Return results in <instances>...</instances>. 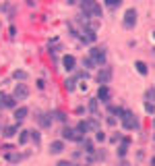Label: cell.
I'll return each mask as SVG.
<instances>
[{"mask_svg": "<svg viewBox=\"0 0 155 166\" xmlns=\"http://www.w3.org/2000/svg\"><path fill=\"white\" fill-rule=\"evenodd\" d=\"M79 4L85 19H101V6L97 4V0H81Z\"/></svg>", "mask_w": 155, "mask_h": 166, "instance_id": "1", "label": "cell"}, {"mask_svg": "<svg viewBox=\"0 0 155 166\" xmlns=\"http://www.w3.org/2000/svg\"><path fill=\"white\" fill-rule=\"evenodd\" d=\"M95 31H97V21H93V23H87L83 29L79 31L81 42H83V44H93V42L97 40V33H95Z\"/></svg>", "mask_w": 155, "mask_h": 166, "instance_id": "2", "label": "cell"}, {"mask_svg": "<svg viewBox=\"0 0 155 166\" xmlns=\"http://www.w3.org/2000/svg\"><path fill=\"white\" fill-rule=\"evenodd\" d=\"M122 127L126 131H132V129H139V120H137V116L132 114L130 110H124V114H122Z\"/></svg>", "mask_w": 155, "mask_h": 166, "instance_id": "3", "label": "cell"}, {"mask_svg": "<svg viewBox=\"0 0 155 166\" xmlns=\"http://www.w3.org/2000/svg\"><path fill=\"white\" fill-rule=\"evenodd\" d=\"M62 139H71V141H83L85 135H81L77 127H64L62 129Z\"/></svg>", "mask_w": 155, "mask_h": 166, "instance_id": "4", "label": "cell"}, {"mask_svg": "<svg viewBox=\"0 0 155 166\" xmlns=\"http://www.w3.org/2000/svg\"><path fill=\"white\" fill-rule=\"evenodd\" d=\"M89 56L97 62V67H106V48H91Z\"/></svg>", "mask_w": 155, "mask_h": 166, "instance_id": "5", "label": "cell"}, {"mask_svg": "<svg viewBox=\"0 0 155 166\" xmlns=\"http://www.w3.org/2000/svg\"><path fill=\"white\" fill-rule=\"evenodd\" d=\"M112 75H114V71H112V67H101L99 69V73H97V83L99 85H107V83L112 81Z\"/></svg>", "mask_w": 155, "mask_h": 166, "instance_id": "6", "label": "cell"}, {"mask_svg": "<svg viewBox=\"0 0 155 166\" xmlns=\"http://www.w3.org/2000/svg\"><path fill=\"white\" fill-rule=\"evenodd\" d=\"M27 95H29V87H27L25 83H17V87H15V92H12V98L19 102V100H27Z\"/></svg>", "mask_w": 155, "mask_h": 166, "instance_id": "7", "label": "cell"}, {"mask_svg": "<svg viewBox=\"0 0 155 166\" xmlns=\"http://www.w3.org/2000/svg\"><path fill=\"white\" fill-rule=\"evenodd\" d=\"M122 23H124L126 29H132L134 23H137V11H134V9H128V11L124 12V21H122Z\"/></svg>", "mask_w": 155, "mask_h": 166, "instance_id": "8", "label": "cell"}, {"mask_svg": "<svg viewBox=\"0 0 155 166\" xmlns=\"http://www.w3.org/2000/svg\"><path fill=\"white\" fill-rule=\"evenodd\" d=\"M0 108H17V100L0 92Z\"/></svg>", "mask_w": 155, "mask_h": 166, "instance_id": "9", "label": "cell"}, {"mask_svg": "<svg viewBox=\"0 0 155 166\" xmlns=\"http://www.w3.org/2000/svg\"><path fill=\"white\" fill-rule=\"evenodd\" d=\"M97 100H99L101 104H110V87H107V85H99V89H97Z\"/></svg>", "mask_w": 155, "mask_h": 166, "instance_id": "10", "label": "cell"}, {"mask_svg": "<svg viewBox=\"0 0 155 166\" xmlns=\"http://www.w3.org/2000/svg\"><path fill=\"white\" fill-rule=\"evenodd\" d=\"M35 119H37V125H39V127H44V129L52 125V114H46V112H37Z\"/></svg>", "mask_w": 155, "mask_h": 166, "instance_id": "11", "label": "cell"}, {"mask_svg": "<svg viewBox=\"0 0 155 166\" xmlns=\"http://www.w3.org/2000/svg\"><path fill=\"white\" fill-rule=\"evenodd\" d=\"M77 131H79L81 135H85V133H89V131H93L91 119H89V120H79V123H77Z\"/></svg>", "mask_w": 155, "mask_h": 166, "instance_id": "12", "label": "cell"}, {"mask_svg": "<svg viewBox=\"0 0 155 166\" xmlns=\"http://www.w3.org/2000/svg\"><path fill=\"white\" fill-rule=\"evenodd\" d=\"M74 64H77V60H74V56H71V54H66V56L62 58V69H66L68 73L74 71Z\"/></svg>", "mask_w": 155, "mask_h": 166, "instance_id": "13", "label": "cell"}, {"mask_svg": "<svg viewBox=\"0 0 155 166\" xmlns=\"http://www.w3.org/2000/svg\"><path fill=\"white\" fill-rule=\"evenodd\" d=\"M64 152V141L62 139H56V141L50 143V154H62Z\"/></svg>", "mask_w": 155, "mask_h": 166, "instance_id": "14", "label": "cell"}, {"mask_svg": "<svg viewBox=\"0 0 155 166\" xmlns=\"http://www.w3.org/2000/svg\"><path fill=\"white\" fill-rule=\"evenodd\" d=\"M128 145H130V139L128 137H124L118 145V158H124V156L128 154Z\"/></svg>", "mask_w": 155, "mask_h": 166, "instance_id": "15", "label": "cell"}, {"mask_svg": "<svg viewBox=\"0 0 155 166\" xmlns=\"http://www.w3.org/2000/svg\"><path fill=\"white\" fill-rule=\"evenodd\" d=\"M27 114H29V108H27V106H19L17 110H15V120L21 123V120L27 119Z\"/></svg>", "mask_w": 155, "mask_h": 166, "instance_id": "16", "label": "cell"}, {"mask_svg": "<svg viewBox=\"0 0 155 166\" xmlns=\"http://www.w3.org/2000/svg\"><path fill=\"white\" fill-rule=\"evenodd\" d=\"M81 145H83V152H87L89 156L95 152V145H93V141H91V139H87V137H85L83 141H81Z\"/></svg>", "mask_w": 155, "mask_h": 166, "instance_id": "17", "label": "cell"}, {"mask_svg": "<svg viewBox=\"0 0 155 166\" xmlns=\"http://www.w3.org/2000/svg\"><path fill=\"white\" fill-rule=\"evenodd\" d=\"M64 89H66V92H74V89H77V77H66Z\"/></svg>", "mask_w": 155, "mask_h": 166, "instance_id": "18", "label": "cell"}, {"mask_svg": "<svg viewBox=\"0 0 155 166\" xmlns=\"http://www.w3.org/2000/svg\"><path fill=\"white\" fill-rule=\"evenodd\" d=\"M29 139H31V131H27V129L19 131V143H21V145H25Z\"/></svg>", "mask_w": 155, "mask_h": 166, "instance_id": "19", "label": "cell"}, {"mask_svg": "<svg viewBox=\"0 0 155 166\" xmlns=\"http://www.w3.org/2000/svg\"><path fill=\"white\" fill-rule=\"evenodd\" d=\"M134 69H137L139 75H147V73H149V69H147V64H145L143 60H137V62H134Z\"/></svg>", "mask_w": 155, "mask_h": 166, "instance_id": "20", "label": "cell"}, {"mask_svg": "<svg viewBox=\"0 0 155 166\" xmlns=\"http://www.w3.org/2000/svg\"><path fill=\"white\" fill-rule=\"evenodd\" d=\"M17 131H19V123L12 125V127H4V129H2V135H4V137H12Z\"/></svg>", "mask_w": 155, "mask_h": 166, "instance_id": "21", "label": "cell"}, {"mask_svg": "<svg viewBox=\"0 0 155 166\" xmlns=\"http://www.w3.org/2000/svg\"><path fill=\"white\" fill-rule=\"evenodd\" d=\"M83 67H85V69H95L97 62L91 58V56H85V58H83Z\"/></svg>", "mask_w": 155, "mask_h": 166, "instance_id": "22", "label": "cell"}, {"mask_svg": "<svg viewBox=\"0 0 155 166\" xmlns=\"http://www.w3.org/2000/svg\"><path fill=\"white\" fill-rule=\"evenodd\" d=\"M145 100H147V102H155V87L145 89Z\"/></svg>", "mask_w": 155, "mask_h": 166, "instance_id": "23", "label": "cell"}, {"mask_svg": "<svg viewBox=\"0 0 155 166\" xmlns=\"http://www.w3.org/2000/svg\"><path fill=\"white\" fill-rule=\"evenodd\" d=\"M97 104H99V100H97V98H93V100L89 102V112H91L93 116H97Z\"/></svg>", "mask_w": 155, "mask_h": 166, "instance_id": "24", "label": "cell"}, {"mask_svg": "<svg viewBox=\"0 0 155 166\" xmlns=\"http://www.w3.org/2000/svg\"><path fill=\"white\" fill-rule=\"evenodd\" d=\"M50 114H52L56 120H60V123H64V120H66V114H64L62 110H54V112H50Z\"/></svg>", "mask_w": 155, "mask_h": 166, "instance_id": "25", "label": "cell"}, {"mask_svg": "<svg viewBox=\"0 0 155 166\" xmlns=\"http://www.w3.org/2000/svg\"><path fill=\"white\" fill-rule=\"evenodd\" d=\"M31 141L35 143V145H39V141H41V135H39V131H31Z\"/></svg>", "mask_w": 155, "mask_h": 166, "instance_id": "26", "label": "cell"}, {"mask_svg": "<svg viewBox=\"0 0 155 166\" xmlns=\"http://www.w3.org/2000/svg\"><path fill=\"white\" fill-rule=\"evenodd\" d=\"M12 77L19 79V81H25V79H27V73H25V71H15V73H12Z\"/></svg>", "mask_w": 155, "mask_h": 166, "instance_id": "27", "label": "cell"}, {"mask_svg": "<svg viewBox=\"0 0 155 166\" xmlns=\"http://www.w3.org/2000/svg\"><path fill=\"white\" fill-rule=\"evenodd\" d=\"M145 110H147L149 114H153V116H155V102H145Z\"/></svg>", "mask_w": 155, "mask_h": 166, "instance_id": "28", "label": "cell"}, {"mask_svg": "<svg viewBox=\"0 0 155 166\" xmlns=\"http://www.w3.org/2000/svg\"><path fill=\"white\" fill-rule=\"evenodd\" d=\"M104 2H106V6H110V9H116V6L122 4V0H104Z\"/></svg>", "mask_w": 155, "mask_h": 166, "instance_id": "29", "label": "cell"}, {"mask_svg": "<svg viewBox=\"0 0 155 166\" xmlns=\"http://www.w3.org/2000/svg\"><path fill=\"white\" fill-rule=\"evenodd\" d=\"M8 160L15 164V162H21V160H23V156H21V154H11V156H8Z\"/></svg>", "mask_w": 155, "mask_h": 166, "instance_id": "30", "label": "cell"}, {"mask_svg": "<svg viewBox=\"0 0 155 166\" xmlns=\"http://www.w3.org/2000/svg\"><path fill=\"white\" fill-rule=\"evenodd\" d=\"M95 139H97V141H106V133H104L101 129L95 131Z\"/></svg>", "mask_w": 155, "mask_h": 166, "instance_id": "31", "label": "cell"}, {"mask_svg": "<svg viewBox=\"0 0 155 166\" xmlns=\"http://www.w3.org/2000/svg\"><path fill=\"white\" fill-rule=\"evenodd\" d=\"M106 152H104V150H97V154H95V160H106Z\"/></svg>", "mask_w": 155, "mask_h": 166, "instance_id": "32", "label": "cell"}, {"mask_svg": "<svg viewBox=\"0 0 155 166\" xmlns=\"http://www.w3.org/2000/svg\"><path fill=\"white\" fill-rule=\"evenodd\" d=\"M106 123H107V125H110V127H114V125H116L118 120H116V116H112V114H110V116H107V119H106Z\"/></svg>", "mask_w": 155, "mask_h": 166, "instance_id": "33", "label": "cell"}, {"mask_svg": "<svg viewBox=\"0 0 155 166\" xmlns=\"http://www.w3.org/2000/svg\"><path fill=\"white\" fill-rule=\"evenodd\" d=\"M74 77H77V79H87V77H89V73H87V71H79Z\"/></svg>", "mask_w": 155, "mask_h": 166, "instance_id": "34", "label": "cell"}, {"mask_svg": "<svg viewBox=\"0 0 155 166\" xmlns=\"http://www.w3.org/2000/svg\"><path fill=\"white\" fill-rule=\"evenodd\" d=\"M122 139H124V137H122V135H120V133H116V135H114V137H112V141H114V143L122 141Z\"/></svg>", "mask_w": 155, "mask_h": 166, "instance_id": "35", "label": "cell"}, {"mask_svg": "<svg viewBox=\"0 0 155 166\" xmlns=\"http://www.w3.org/2000/svg\"><path fill=\"white\" fill-rule=\"evenodd\" d=\"M8 33H11V37L17 36V29H15V25H11V27H8Z\"/></svg>", "mask_w": 155, "mask_h": 166, "instance_id": "36", "label": "cell"}, {"mask_svg": "<svg viewBox=\"0 0 155 166\" xmlns=\"http://www.w3.org/2000/svg\"><path fill=\"white\" fill-rule=\"evenodd\" d=\"M56 166H74V164H71V162H66V160H60V162H58Z\"/></svg>", "mask_w": 155, "mask_h": 166, "instance_id": "37", "label": "cell"}, {"mask_svg": "<svg viewBox=\"0 0 155 166\" xmlns=\"http://www.w3.org/2000/svg\"><path fill=\"white\" fill-rule=\"evenodd\" d=\"M66 4H77V0H66Z\"/></svg>", "mask_w": 155, "mask_h": 166, "instance_id": "38", "label": "cell"}, {"mask_svg": "<svg viewBox=\"0 0 155 166\" xmlns=\"http://www.w3.org/2000/svg\"><path fill=\"white\" fill-rule=\"evenodd\" d=\"M153 127H155V119H153Z\"/></svg>", "mask_w": 155, "mask_h": 166, "instance_id": "39", "label": "cell"}, {"mask_svg": "<svg viewBox=\"0 0 155 166\" xmlns=\"http://www.w3.org/2000/svg\"><path fill=\"white\" fill-rule=\"evenodd\" d=\"M0 131H2V125H0Z\"/></svg>", "mask_w": 155, "mask_h": 166, "instance_id": "40", "label": "cell"}, {"mask_svg": "<svg viewBox=\"0 0 155 166\" xmlns=\"http://www.w3.org/2000/svg\"><path fill=\"white\" fill-rule=\"evenodd\" d=\"M153 141H155V135H153Z\"/></svg>", "mask_w": 155, "mask_h": 166, "instance_id": "41", "label": "cell"}, {"mask_svg": "<svg viewBox=\"0 0 155 166\" xmlns=\"http://www.w3.org/2000/svg\"><path fill=\"white\" fill-rule=\"evenodd\" d=\"M153 37H155V33H153Z\"/></svg>", "mask_w": 155, "mask_h": 166, "instance_id": "42", "label": "cell"}]
</instances>
